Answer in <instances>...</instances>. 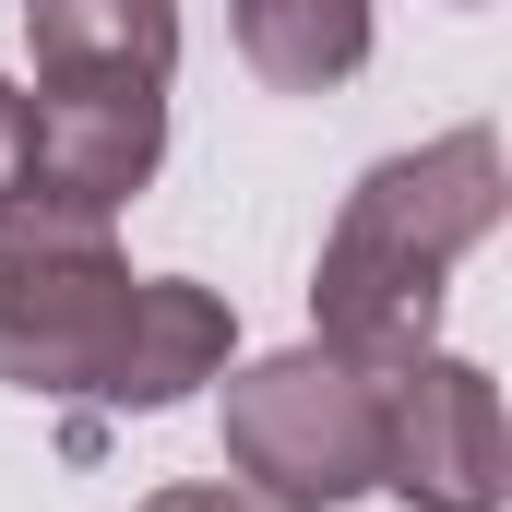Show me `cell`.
Wrapping results in <instances>:
<instances>
[{"label": "cell", "instance_id": "6", "mask_svg": "<svg viewBox=\"0 0 512 512\" xmlns=\"http://www.w3.org/2000/svg\"><path fill=\"white\" fill-rule=\"evenodd\" d=\"M227 358H239V310H227L215 286H191V274H131L120 334H108V370H96V405L167 417L179 393L227 382Z\"/></svg>", "mask_w": 512, "mask_h": 512}, {"label": "cell", "instance_id": "2", "mask_svg": "<svg viewBox=\"0 0 512 512\" xmlns=\"http://www.w3.org/2000/svg\"><path fill=\"white\" fill-rule=\"evenodd\" d=\"M227 477L262 512H346L382 489V370L286 346L227 370Z\"/></svg>", "mask_w": 512, "mask_h": 512}, {"label": "cell", "instance_id": "1", "mask_svg": "<svg viewBox=\"0 0 512 512\" xmlns=\"http://www.w3.org/2000/svg\"><path fill=\"white\" fill-rule=\"evenodd\" d=\"M501 131L465 120L417 155H382L310 274V346L358 358V370H405L441 346V298H453V262L501 239Z\"/></svg>", "mask_w": 512, "mask_h": 512}, {"label": "cell", "instance_id": "8", "mask_svg": "<svg viewBox=\"0 0 512 512\" xmlns=\"http://www.w3.org/2000/svg\"><path fill=\"white\" fill-rule=\"evenodd\" d=\"M239 60L274 96H334L370 60V0H239Z\"/></svg>", "mask_w": 512, "mask_h": 512}, {"label": "cell", "instance_id": "4", "mask_svg": "<svg viewBox=\"0 0 512 512\" xmlns=\"http://www.w3.org/2000/svg\"><path fill=\"white\" fill-rule=\"evenodd\" d=\"M382 489L405 512H501L512 441H501V382L477 358H405L382 370Z\"/></svg>", "mask_w": 512, "mask_h": 512}, {"label": "cell", "instance_id": "5", "mask_svg": "<svg viewBox=\"0 0 512 512\" xmlns=\"http://www.w3.org/2000/svg\"><path fill=\"white\" fill-rule=\"evenodd\" d=\"M24 108H36V167H24V191L84 203V215H120L131 191L155 179V155H167V84L48 72V84H24Z\"/></svg>", "mask_w": 512, "mask_h": 512}, {"label": "cell", "instance_id": "7", "mask_svg": "<svg viewBox=\"0 0 512 512\" xmlns=\"http://www.w3.org/2000/svg\"><path fill=\"white\" fill-rule=\"evenodd\" d=\"M36 84L48 72H108V84H167L179 72V0H24Z\"/></svg>", "mask_w": 512, "mask_h": 512}, {"label": "cell", "instance_id": "9", "mask_svg": "<svg viewBox=\"0 0 512 512\" xmlns=\"http://www.w3.org/2000/svg\"><path fill=\"white\" fill-rule=\"evenodd\" d=\"M24 167H36V108H24V84H0V203L24 191Z\"/></svg>", "mask_w": 512, "mask_h": 512}, {"label": "cell", "instance_id": "3", "mask_svg": "<svg viewBox=\"0 0 512 512\" xmlns=\"http://www.w3.org/2000/svg\"><path fill=\"white\" fill-rule=\"evenodd\" d=\"M120 298H131V262L108 239V215L48 203V191H12L0 203V382L12 393L84 405L96 370H108Z\"/></svg>", "mask_w": 512, "mask_h": 512}, {"label": "cell", "instance_id": "10", "mask_svg": "<svg viewBox=\"0 0 512 512\" xmlns=\"http://www.w3.org/2000/svg\"><path fill=\"white\" fill-rule=\"evenodd\" d=\"M143 512H262V501H251V489H155Z\"/></svg>", "mask_w": 512, "mask_h": 512}]
</instances>
